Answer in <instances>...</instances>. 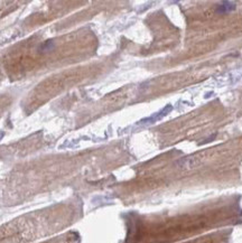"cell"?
<instances>
[{"label":"cell","instance_id":"1","mask_svg":"<svg viewBox=\"0 0 242 243\" xmlns=\"http://www.w3.org/2000/svg\"><path fill=\"white\" fill-rule=\"evenodd\" d=\"M237 8L235 2L232 1H222L221 4L216 7V13L217 14H228L230 11H233Z\"/></svg>","mask_w":242,"mask_h":243}]
</instances>
